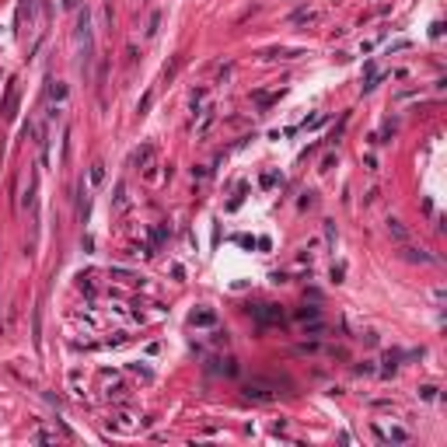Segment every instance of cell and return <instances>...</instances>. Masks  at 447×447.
Instances as JSON below:
<instances>
[{
	"mask_svg": "<svg viewBox=\"0 0 447 447\" xmlns=\"http://www.w3.org/2000/svg\"><path fill=\"white\" fill-rule=\"evenodd\" d=\"M105 182V164L98 161V164H91V185H101Z\"/></svg>",
	"mask_w": 447,
	"mask_h": 447,
	"instance_id": "8992f818",
	"label": "cell"
},
{
	"mask_svg": "<svg viewBox=\"0 0 447 447\" xmlns=\"http://www.w3.org/2000/svg\"><path fill=\"white\" fill-rule=\"evenodd\" d=\"M147 105H151V91H147V95H143V98H140V105H136V112H140V116H143V112H147Z\"/></svg>",
	"mask_w": 447,
	"mask_h": 447,
	"instance_id": "4fadbf2b",
	"label": "cell"
},
{
	"mask_svg": "<svg viewBox=\"0 0 447 447\" xmlns=\"http://www.w3.org/2000/svg\"><path fill=\"white\" fill-rule=\"evenodd\" d=\"M388 231L395 234V238H398V241H406V238H409V234H406V227H402L398 220H388Z\"/></svg>",
	"mask_w": 447,
	"mask_h": 447,
	"instance_id": "52a82bcc",
	"label": "cell"
},
{
	"mask_svg": "<svg viewBox=\"0 0 447 447\" xmlns=\"http://www.w3.org/2000/svg\"><path fill=\"white\" fill-rule=\"evenodd\" d=\"M388 440H395V444H406V440H409V433H406V430H391V433H388Z\"/></svg>",
	"mask_w": 447,
	"mask_h": 447,
	"instance_id": "8fae6325",
	"label": "cell"
},
{
	"mask_svg": "<svg viewBox=\"0 0 447 447\" xmlns=\"http://www.w3.org/2000/svg\"><path fill=\"white\" fill-rule=\"evenodd\" d=\"M154 157V147H143V151L136 154V164H147V161H151Z\"/></svg>",
	"mask_w": 447,
	"mask_h": 447,
	"instance_id": "9c48e42d",
	"label": "cell"
},
{
	"mask_svg": "<svg viewBox=\"0 0 447 447\" xmlns=\"http://www.w3.org/2000/svg\"><path fill=\"white\" fill-rule=\"evenodd\" d=\"M297 318H301V322H318V308H301Z\"/></svg>",
	"mask_w": 447,
	"mask_h": 447,
	"instance_id": "ba28073f",
	"label": "cell"
},
{
	"mask_svg": "<svg viewBox=\"0 0 447 447\" xmlns=\"http://www.w3.org/2000/svg\"><path fill=\"white\" fill-rule=\"evenodd\" d=\"M245 395H248V398H255V402H269V398H272V395L266 391V385H248V388H245Z\"/></svg>",
	"mask_w": 447,
	"mask_h": 447,
	"instance_id": "277c9868",
	"label": "cell"
},
{
	"mask_svg": "<svg viewBox=\"0 0 447 447\" xmlns=\"http://www.w3.org/2000/svg\"><path fill=\"white\" fill-rule=\"evenodd\" d=\"M214 322H217L214 311H196V314H193V325H214Z\"/></svg>",
	"mask_w": 447,
	"mask_h": 447,
	"instance_id": "5b68a950",
	"label": "cell"
},
{
	"mask_svg": "<svg viewBox=\"0 0 447 447\" xmlns=\"http://www.w3.org/2000/svg\"><path fill=\"white\" fill-rule=\"evenodd\" d=\"M419 395H423V398L430 402V398H437V388H419Z\"/></svg>",
	"mask_w": 447,
	"mask_h": 447,
	"instance_id": "5bb4252c",
	"label": "cell"
},
{
	"mask_svg": "<svg viewBox=\"0 0 447 447\" xmlns=\"http://www.w3.org/2000/svg\"><path fill=\"white\" fill-rule=\"evenodd\" d=\"M157 25H161V14H151V25H147V35H157Z\"/></svg>",
	"mask_w": 447,
	"mask_h": 447,
	"instance_id": "7c38bea8",
	"label": "cell"
},
{
	"mask_svg": "<svg viewBox=\"0 0 447 447\" xmlns=\"http://www.w3.org/2000/svg\"><path fill=\"white\" fill-rule=\"evenodd\" d=\"M77 46H80V70L88 74L91 59H95V39H91V14H88V7L77 14Z\"/></svg>",
	"mask_w": 447,
	"mask_h": 447,
	"instance_id": "6da1fadb",
	"label": "cell"
},
{
	"mask_svg": "<svg viewBox=\"0 0 447 447\" xmlns=\"http://www.w3.org/2000/svg\"><path fill=\"white\" fill-rule=\"evenodd\" d=\"M252 314L259 318L262 325H272V322H283V314H280V308L276 304H259V308H252Z\"/></svg>",
	"mask_w": 447,
	"mask_h": 447,
	"instance_id": "7a4b0ae2",
	"label": "cell"
},
{
	"mask_svg": "<svg viewBox=\"0 0 447 447\" xmlns=\"http://www.w3.org/2000/svg\"><path fill=\"white\" fill-rule=\"evenodd\" d=\"M14 109H18V84H11L7 88V101H4V116L14 119Z\"/></svg>",
	"mask_w": 447,
	"mask_h": 447,
	"instance_id": "3957f363",
	"label": "cell"
},
{
	"mask_svg": "<svg viewBox=\"0 0 447 447\" xmlns=\"http://www.w3.org/2000/svg\"><path fill=\"white\" fill-rule=\"evenodd\" d=\"M49 95H53L56 101H63V98H67V88H63V84H53V88H49Z\"/></svg>",
	"mask_w": 447,
	"mask_h": 447,
	"instance_id": "30bf717a",
	"label": "cell"
}]
</instances>
